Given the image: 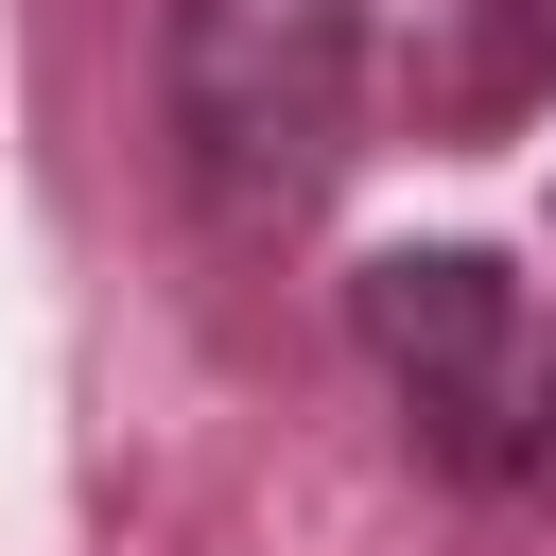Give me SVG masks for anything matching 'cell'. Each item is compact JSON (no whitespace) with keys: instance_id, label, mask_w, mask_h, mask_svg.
<instances>
[{"instance_id":"1","label":"cell","mask_w":556,"mask_h":556,"mask_svg":"<svg viewBox=\"0 0 556 556\" xmlns=\"http://www.w3.org/2000/svg\"><path fill=\"white\" fill-rule=\"evenodd\" d=\"M365 70H382L365 0H174L156 17V122H174L191 208L226 243H295L365 156Z\"/></svg>"},{"instance_id":"2","label":"cell","mask_w":556,"mask_h":556,"mask_svg":"<svg viewBox=\"0 0 556 556\" xmlns=\"http://www.w3.org/2000/svg\"><path fill=\"white\" fill-rule=\"evenodd\" d=\"M348 348L400 400V452L469 504H556V295L486 243H382L348 278Z\"/></svg>"},{"instance_id":"3","label":"cell","mask_w":556,"mask_h":556,"mask_svg":"<svg viewBox=\"0 0 556 556\" xmlns=\"http://www.w3.org/2000/svg\"><path fill=\"white\" fill-rule=\"evenodd\" d=\"M556 87V0H469V70H452V104L469 122H521Z\"/></svg>"}]
</instances>
